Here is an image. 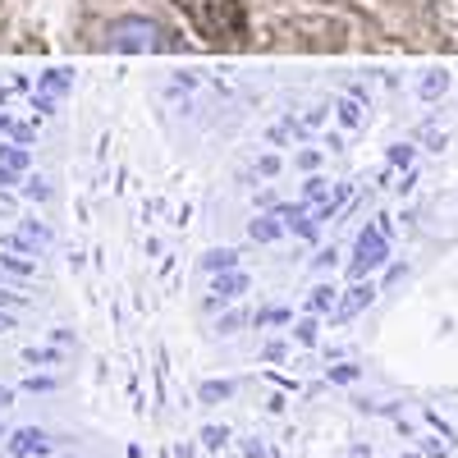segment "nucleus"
<instances>
[{
  "mask_svg": "<svg viewBox=\"0 0 458 458\" xmlns=\"http://www.w3.org/2000/svg\"><path fill=\"white\" fill-rule=\"evenodd\" d=\"M371 298H376V289H353L349 298H344V308H339V321H349L353 312H362V308H367Z\"/></svg>",
  "mask_w": 458,
  "mask_h": 458,
  "instance_id": "nucleus-6",
  "label": "nucleus"
},
{
  "mask_svg": "<svg viewBox=\"0 0 458 458\" xmlns=\"http://www.w3.org/2000/svg\"><path fill=\"white\" fill-rule=\"evenodd\" d=\"M0 440H5V427H0Z\"/></svg>",
  "mask_w": 458,
  "mask_h": 458,
  "instance_id": "nucleus-20",
  "label": "nucleus"
},
{
  "mask_svg": "<svg viewBox=\"0 0 458 458\" xmlns=\"http://www.w3.org/2000/svg\"><path fill=\"white\" fill-rule=\"evenodd\" d=\"M225 266H234V252H216V257H207V271H225Z\"/></svg>",
  "mask_w": 458,
  "mask_h": 458,
  "instance_id": "nucleus-11",
  "label": "nucleus"
},
{
  "mask_svg": "<svg viewBox=\"0 0 458 458\" xmlns=\"http://www.w3.org/2000/svg\"><path fill=\"white\" fill-rule=\"evenodd\" d=\"M243 289H248L243 276H220V280H216V302H220V298H234V293H243Z\"/></svg>",
  "mask_w": 458,
  "mask_h": 458,
  "instance_id": "nucleus-8",
  "label": "nucleus"
},
{
  "mask_svg": "<svg viewBox=\"0 0 458 458\" xmlns=\"http://www.w3.org/2000/svg\"><path fill=\"white\" fill-rule=\"evenodd\" d=\"M14 326H19V321H14L10 312H0V330H14Z\"/></svg>",
  "mask_w": 458,
  "mask_h": 458,
  "instance_id": "nucleus-18",
  "label": "nucleus"
},
{
  "mask_svg": "<svg viewBox=\"0 0 458 458\" xmlns=\"http://www.w3.org/2000/svg\"><path fill=\"white\" fill-rule=\"evenodd\" d=\"M276 234H280V225H276V220H257V225H252V239H257V243L276 239Z\"/></svg>",
  "mask_w": 458,
  "mask_h": 458,
  "instance_id": "nucleus-9",
  "label": "nucleus"
},
{
  "mask_svg": "<svg viewBox=\"0 0 458 458\" xmlns=\"http://www.w3.org/2000/svg\"><path fill=\"white\" fill-rule=\"evenodd\" d=\"M23 390H32V394H47V390H55V380H51V376H28V380H23Z\"/></svg>",
  "mask_w": 458,
  "mask_h": 458,
  "instance_id": "nucleus-10",
  "label": "nucleus"
},
{
  "mask_svg": "<svg viewBox=\"0 0 458 458\" xmlns=\"http://www.w3.org/2000/svg\"><path fill=\"white\" fill-rule=\"evenodd\" d=\"M23 362H28V367H55V362H64V353H60V349H28Z\"/></svg>",
  "mask_w": 458,
  "mask_h": 458,
  "instance_id": "nucleus-7",
  "label": "nucleus"
},
{
  "mask_svg": "<svg viewBox=\"0 0 458 458\" xmlns=\"http://www.w3.org/2000/svg\"><path fill=\"white\" fill-rule=\"evenodd\" d=\"M330 380H339V386H349V380H358V367H335Z\"/></svg>",
  "mask_w": 458,
  "mask_h": 458,
  "instance_id": "nucleus-14",
  "label": "nucleus"
},
{
  "mask_svg": "<svg viewBox=\"0 0 458 458\" xmlns=\"http://www.w3.org/2000/svg\"><path fill=\"white\" fill-rule=\"evenodd\" d=\"M376 261H386V234H380V229H367V234L358 239V252H353L349 276H353V280H358V276H367Z\"/></svg>",
  "mask_w": 458,
  "mask_h": 458,
  "instance_id": "nucleus-4",
  "label": "nucleus"
},
{
  "mask_svg": "<svg viewBox=\"0 0 458 458\" xmlns=\"http://www.w3.org/2000/svg\"><path fill=\"white\" fill-rule=\"evenodd\" d=\"M174 5H183L188 14L198 19V28L211 37V32H225V28H239L243 23V14H239V5L234 0H174Z\"/></svg>",
  "mask_w": 458,
  "mask_h": 458,
  "instance_id": "nucleus-2",
  "label": "nucleus"
},
{
  "mask_svg": "<svg viewBox=\"0 0 458 458\" xmlns=\"http://www.w3.org/2000/svg\"><path fill=\"white\" fill-rule=\"evenodd\" d=\"M284 321H289V312H276V308L257 317V326H284Z\"/></svg>",
  "mask_w": 458,
  "mask_h": 458,
  "instance_id": "nucleus-13",
  "label": "nucleus"
},
{
  "mask_svg": "<svg viewBox=\"0 0 458 458\" xmlns=\"http://www.w3.org/2000/svg\"><path fill=\"white\" fill-rule=\"evenodd\" d=\"M60 88H69V73H47V92H60Z\"/></svg>",
  "mask_w": 458,
  "mask_h": 458,
  "instance_id": "nucleus-15",
  "label": "nucleus"
},
{
  "mask_svg": "<svg viewBox=\"0 0 458 458\" xmlns=\"http://www.w3.org/2000/svg\"><path fill=\"white\" fill-rule=\"evenodd\" d=\"M14 403V390H0V408H10Z\"/></svg>",
  "mask_w": 458,
  "mask_h": 458,
  "instance_id": "nucleus-19",
  "label": "nucleus"
},
{
  "mask_svg": "<svg viewBox=\"0 0 458 458\" xmlns=\"http://www.w3.org/2000/svg\"><path fill=\"white\" fill-rule=\"evenodd\" d=\"M312 308H330V289H317L312 293Z\"/></svg>",
  "mask_w": 458,
  "mask_h": 458,
  "instance_id": "nucleus-17",
  "label": "nucleus"
},
{
  "mask_svg": "<svg viewBox=\"0 0 458 458\" xmlns=\"http://www.w3.org/2000/svg\"><path fill=\"white\" fill-rule=\"evenodd\" d=\"M440 88H445V73H436V79H427V83H422V97H436Z\"/></svg>",
  "mask_w": 458,
  "mask_h": 458,
  "instance_id": "nucleus-16",
  "label": "nucleus"
},
{
  "mask_svg": "<svg viewBox=\"0 0 458 458\" xmlns=\"http://www.w3.org/2000/svg\"><path fill=\"white\" fill-rule=\"evenodd\" d=\"M229 394H234V380H207V386L198 390L202 403H225Z\"/></svg>",
  "mask_w": 458,
  "mask_h": 458,
  "instance_id": "nucleus-5",
  "label": "nucleus"
},
{
  "mask_svg": "<svg viewBox=\"0 0 458 458\" xmlns=\"http://www.w3.org/2000/svg\"><path fill=\"white\" fill-rule=\"evenodd\" d=\"M202 440H207V449H220V445H225V427H207Z\"/></svg>",
  "mask_w": 458,
  "mask_h": 458,
  "instance_id": "nucleus-12",
  "label": "nucleus"
},
{
  "mask_svg": "<svg viewBox=\"0 0 458 458\" xmlns=\"http://www.w3.org/2000/svg\"><path fill=\"white\" fill-rule=\"evenodd\" d=\"M5 445H10V454H14V458H47V454L55 449V436L37 431V427H23V431H10V436H5Z\"/></svg>",
  "mask_w": 458,
  "mask_h": 458,
  "instance_id": "nucleus-3",
  "label": "nucleus"
},
{
  "mask_svg": "<svg viewBox=\"0 0 458 458\" xmlns=\"http://www.w3.org/2000/svg\"><path fill=\"white\" fill-rule=\"evenodd\" d=\"M174 42L151 19H124L106 32V51H170Z\"/></svg>",
  "mask_w": 458,
  "mask_h": 458,
  "instance_id": "nucleus-1",
  "label": "nucleus"
}]
</instances>
